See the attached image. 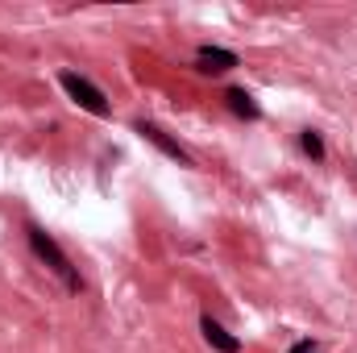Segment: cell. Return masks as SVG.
Returning a JSON list of instances; mask_svg holds the SVG:
<instances>
[{"instance_id":"cell-1","label":"cell","mask_w":357,"mask_h":353,"mask_svg":"<svg viewBox=\"0 0 357 353\" xmlns=\"http://www.w3.org/2000/svg\"><path fill=\"white\" fill-rule=\"evenodd\" d=\"M25 237H29V246H33V254H38L42 262H46L50 270H54V274H59V278H63V287H67V291H79V270L71 266V258H67V254L59 250V241H54V237H50L46 229H38V225H29V229H25Z\"/></svg>"},{"instance_id":"cell-2","label":"cell","mask_w":357,"mask_h":353,"mask_svg":"<svg viewBox=\"0 0 357 353\" xmlns=\"http://www.w3.org/2000/svg\"><path fill=\"white\" fill-rule=\"evenodd\" d=\"M59 84H63V91H67L84 112H91V117H108V100H104V91L96 88L91 80L75 75V71H63V75H59Z\"/></svg>"},{"instance_id":"cell-3","label":"cell","mask_w":357,"mask_h":353,"mask_svg":"<svg viewBox=\"0 0 357 353\" xmlns=\"http://www.w3.org/2000/svg\"><path fill=\"white\" fill-rule=\"evenodd\" d=\"M133 129H137V133H142L146 142H154V146H158V150H162L167 158H175L178 167H195V163H191V154H187V150H183L178 142H171V137H167V133H162L158 125H150V121H137Z\"/></svg>"},{"instance_id":"cell-4","label":"cell","mask_w":357,"mask_h":353,"mask_svg":"<svg viewBox=\"0 0 357 353\" xmlns=\"http://www.w3.org/2000/svg\"><path fill=\"white\" fill-rule=\"evenodd\" d=\"M241 59L233 54V50H220V46H199V54H195V67L199 71H208V75H220V71H233Z\"/></svg>"},{"instance_id":"cell-5","label":"cell","mask_w":357,"mask_h":353,"mask_svg":"<svg viewBox=\"0 0 357 353\" xmlns=\"http://www.w3.org/2000/svg\"><path fill=\"white\" fill-rule=\"evenodd\" d=\"M199 333H204V341H208L212 350H220V353H237V350H241V341H237L233 333H225L212 316H204V320H199Z\"/></svg>"},{"instance_id":"cell-6","label":"cell","mask_w":357,"mask_h":353,"mask_svg":"<svg viewBox=\"0 0 357 353\" xmlns=\"http://www.w3.org/2000/svg\"><path fill=\"white\" fill-rule=\"evenodd\" d=\"M225 100H229V108H233L237 117H245V121H258V117H262V108L254 104V96H250L245 88H229Z\"/></svg>"},{"instance_id":"cell-7","label":"cell","mask_w":357,"mask_h":353,"mask_svg":"<svg viewBox=\"0 0 357 353\" xmlns=\"http://www.w3.org/2000/svg\"><path fill=\"white\" fill-rule=\"evenodd\" d=\"M299 146H303V154H307V158H316V163L324 158V137H320L316 129H303V133H299Z\"/></svg>"},{"instance_id":"cell-8","label":"cell","mask_w":357,"mask_h":353,"mask_svg":"<svg viewBox=\"0 0 357 353\" xmlns=\"http://www.w3.org/2000/svg\"><path fill=\"white\" fill-rule=\"evenodd\" d=\"M312 353H316V350H312Z\"/></svg>"}]
</instances>
